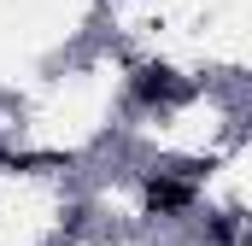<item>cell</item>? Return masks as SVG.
I'll return each mask as SVG.
<instances>
[{
  "label": "cell",
  "mask_w": 252,
  "mask_h": 246,
  "mask_svg": "<svg viewBox=\"0 0 252 246\" xmlns=\"http://www.w3.org/2000/svg\"><path fill=\"white\" fill-rule=\"evenodd\" d=\"M188 205H193V182L170 176V170H153V176H147V211L176 217V211H188Z\"/></svg>",
  "instance_id": "obj_1"
},
{
  "label": "cell",
  "mask_w": 252,
  "mask_h": 246,
  "mask_svg": "<svg viewBox=\"0 0 252 246\" xmlns=\"http://www.w3.org/2000/svg\"><path fill=\"white\" fill-rule=\"evenodd\" d=\"M129 88H135V100H141V106H158V100H182V94H188V82H176V70H170V64H141Z\"/></svg>",
  "instance_id": "obj_2"
},
{
  "label": "cell",
  "mask_w": 252,
  "mask_h": 246,
  "mask_svg": "<svg viewBox=\"0 0 252 246\" xmlns=\"http://www.w3.org/2000/svg\"><path fill=\"white\" fill-rule=\"evenodd\" d=\"M235 235H241V223H235V217H229V211H223V217H211V223H205V241H217V246H229V241H235Z\"/></svg>",
  "instance_id": "obj_3"
}]
</instances>
